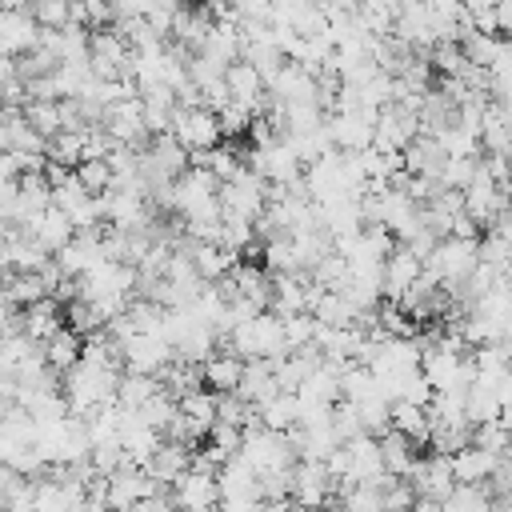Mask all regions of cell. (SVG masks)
<instances>
[{
    "label": "cell",
    "mask_w": 512,
    "mask_h": 512,
    "mask_svg": "<svg viewBox=\"0 0 512 512\" xmlns=\"http://www.w3.org/2000/svg\"><path fill=\"white\" fill-rule=\"evenodd\" d=\"M172 496H176V508H212V504H220L216 472H204V468L180 472V480L172 484Z\"/></svg>",
    "instance_id": "7"
},
{
    "label": "cell",
    "mask_w": 512,
    "mask_h": 512,
    "mask_svg": "<svg viewBox=\"0 0 512 512\" xmlns=\"http://www.w3.org/2000/svg\"><path fill=\"white\" fill-rule=\"evenodd\" d=\"M256 412H260V420H264L268 428L288 432V428L300 420V396H296V392H288V388H280V392H276V396H268Z\"/></svg>",
    "instance_id": "12"
},
{
    "label": "cell",
    "mask_w": 512,
    "mask_h": 512,
    "mask_svg": "<svg viewBox=\"0 0 512 512\" xmlns=\"http://www.w3.org/2000/svg\"><path fill=\"white\" fill-rule=\"evenodd\" d=\"M388 424H392L396 432H404L408 440H416V444H424V448H428V436H432L428 404H416V400H392Z\"/></svg>",
    "instance_id": "10"
},
{
    "label": "cell",
    "mask_w": 512,
    "mask_h": 512,
    "mask_svg": "<svg viewBox=\"0 0 512 512\" xmlns=\"http://www.w3.org/2000/svg\"><path fill=\"white\" fill-rule=\"evenodd\" d=\"M28 8L40 20V28H64V24H72V0H28Z\"/></svg>",
    "instance_id": "15"
},
{
    "label": "cell",
    "mask_w": 512,
    "mask_h": 512,
    "mask_svg": "<svg viewBox=\"0 0 512 512\" xmlns=\"http://www.w3.org/2000/svg\"><path fill=\"white\" fill-rule=\"evenodd\" d=\"M24 116L32 120V128H40L44 136H56L64 128V100H48V96H32L24 104Z\"/></svg>",
    "instance_id": "13"
},
{
    "label": "cell",
    "mask_w": 512,
    "mask_h": 512,
    "mask_svg": "<svg viewBox=\"0 0 512 512\" xmlns=\"http://www.w3.org/2000/svg\"><path fill=\"white\" fill-rule=\"evenodd\" d=\"M56 328H64V300H56L52 292L32 300L28 308H20V332L32 336L36 344H44Z\"/></svg>",
    "instance_id": "6"
},
{
    "label": "cell",
    "mask_w": 512,
    "mask_h": 512,
    "mask_svg": "<svg viewBox=\"0 0 512 512\" xmlns=\"http://www.w3.org/2000/svg\"><path fill=\"white\" fill-rule=\"evenodd\" d=\"M240 24H264L272 16V0H232Z\"/></svg>",
    "instance_id": "16"
},
{
    "label": "cell",
    "mask_w": 512,
    "mask_h": 512,
    "mask_svg": "<svg viewBox=\"0 0 512 512\" xmlns=\"http://www.w3.org/2000/svg\"><path fill=\"white\" fill-rule=\"evenodd\" d=\"M244 368H248V360H244V356H236L232 348L212 352V356L200 364L204 384H208L212 392H236V384L244 380Z\"/></svg>",
    "instance_id": "9"
},
{
    "label": "cell",
    "mask_w": 512,
    "mask_h": 512,
    "mask_svg": "<svg viewBox=\"0 0 512 512\" xmlns=\"http://www.w3.org/2000/svg\"><path fill=\"white\" fill-rule=\"evenodd\" d=\"M76 176H80V184H84L88 192H108L112 180H116L108 156H84V160L76 164Z\"/></svg>",
    "instance_id": "14"
},
{
    "label": "cell",
    "mask_w": 512,
    "mask_h": 512,
    "mask_svg": "<svg viewBox=\"0 0 512 512\" xmlns=\"http://www.w3.org/2000/svg\"><path fill=\"white\" fill-rule=\"evenodd\" d=\"M220 208L232 212V216H248L256 220L264 208H268V180L256 172V168H240L232 180L220 184Z\"/></svg>",
    "instance_id": "3"
},
{
    "label": "cell",
    "mask_w": 512,
    "mask_h": 512,
    "mask_svg": "<svg viewBox=\"0 0 512 512\" xmlns=\"http://www.w3.org/2000/svg\"><path fill=\"white\" fill-rule=\"evenodd\" d=\"M24 236H32L36 244H44L48 252H56V248H64L72 236H76V228H72V220H68V212L64 208H56V204H48L44 212H36L24 228H20Z\"/></svg>",
    "instance_id": "5"
},
{
    "label": "cell",
    "mask_w": 512,
    "mask_h": 512,
    "mask_svg": "<svg viewBox=\"0 0 512 512\" xmlns=\"http://www.w3.org/2000/svg\"><path fill=\"white\" fill-rule=\"evenodd\" d=\"M420 272H424V256L396 240V248L384 256V284H380L384 300H392V304H396V300H400V296L420 280Z\"/></svg>",
    "instance_id": "4"
},
{
    "label": "cell",
    "mask_w": 512,
    "mask_h": 512,
    "mask_svg": "<svg viewBox=\"0 0 512 512\" xmlns=\"http://www.w3.org/2000/svg\"><path fill=\"white\" fill-rule=\"evenodd\" d=\"M496 468H500V452H492L476 440L452 452V476L464 480V484H484V480H492Z\"/></svg>",
    "instance_id": "8"
},
{
    "label": "cell",
    "mask_w": 512,
    "mask_h": 512,
    "mask_svg": "<svg viewBox=\"0 0 512 512\" xmlns=\"http://www.w3.org/2000/svg\"><path fill=\"white\" fill-rule=\"evenodd\" d=\"M172 136L188 148V152H208L224 140L220 132V116L208 104H180L172 116Z\"/></svg>",
    "instance_id": "2"
},
{
    "label": "cell",
    "mask_w": 512,
    "mask_h": 512,
    "mask_svg": "<svg viewBox=\"0 0 512 512\" xmlns=\"http://www.w3.org/2000/svg\"><path fill=\"white\" fill-rule=\"evenodd\" d=\"M492 16H496V36H508L512 40V0H496Z\"/></svg>",
    "instance_id": "17"
},
{
    "label": "cell",
    "mask_w": 512,
    "mask_h": 512,
    "mask_svg": "<svg viewBox=\"0 0 512 512\" xmlns=\"http://www.w3.org/2000/svg\"><path fill=\"white\" fill-rule=\"evenodd\" d=\"M120 372H124L120 364H100V360L80 356V360L60 376V392L68 396L72 416H84V412H92V408L104 404V400H116Z\"/></svg>",
    "instance_id": "1"
},
{
    "label": "cell",
    "mask_w": 512,
    "mask_h": 512,
    "mask_svg": "<svg viewBox=\"0 0 512 512\" xmlns=\"http://www.w3.org/2000/svg\"><path fill=\"white\" fill-rule=\"evenodd\" d=\"M20 72H16V56L12 52H0V84H8V80H16Z\"/></svg>",
    "instance_id": "18"
},
{
    "label": "cell",
    "mask_w": 512,
    "mask_h": 512,
    "mask_svg": "<svg viewBox=\"0 0 512 512\" xmlns=\"http://www.w3.org/2000/svg\"><path fill=\"white\" fill-rule=\"evenodd\" d=\"M40 348H44V360L64 376V372L84 356V336H80L76 328H68V324H64V328H56Z\"/></svg>",
    "instance_id": "11"
}]
</instances>
